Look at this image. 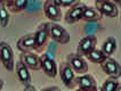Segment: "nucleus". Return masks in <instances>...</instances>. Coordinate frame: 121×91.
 Returning a JSON list of instances; mask_svg holds the SVG:
<instances>
[{
  "label": "nucleus",
  "instance_id": "f257e3e1",
  "mask_svg": "<svg viewBox=\"0 0 121 91\" xmlns=\"http://www.w3.org/2000/svg\"><path fill=\"white\" fill-rule=\"evenodd\" d=\"M47 29H48L49 38H52L55 42H57L60 45H66V43L70 42V34H69V32L63 26H60V24L49 22V23H47Z\"/></svg>",
  "mask_w": 121,
  "mask_h": 91
},
{
  "label": "nucleus",
  "instance_id": "f03ea898",
  "mask_svg": "<svg viewBox=\"0 0 121 91\" xmlns=\"http://www.w3.org/2000/svg\"><path fill=\"white\" fill-rule=\"evenodd\" d=\"M0 62L7 71L13 72L15 68V59H14V51L9 43L5 41L0 42Z\"/></svg>",
  "mask_w": 121,
  "mask_h": 91
},
{
  "label": "nucleus",
  "instance_id": "7ed1b4c3",
  "mask_svg": "<svg viewBox=\"0 0 121 91\" xmlns=\"http://www.w3.org/2000/svg\"><path fill=\"white\" fill-rule=\"evenodd\" d=\"M96 9L102 16H106L114 18L119 15V7L115 5V2L110 0H96L95 2Z\"/></svg>",
  "mask_w": 121,
  "mask_h": 91
},
{
  "label": "nucleus",
  "instance_id": "20e7f679",
  "mask_svg": "<svg viewBox=\"0 0 121 91\" xmlns=\"http://www.w3.org/2000/svg\"><path fill=\"white\" fill-rule=\"evenodd\" d=\"M66 63L74 71V73H78L79 75L86 74L88 72L87 60L78 54H69L66 57Z\"/></svg>",
  "mask_w": 121,
  "mask_h": 91
},
{
  "label": "nucleus",
  "instance_id": "39448f33",
  "mask_svg": "<svg viewBox=\"0 0 121 91\" xmlns=\"http://www.w3.org/2000/svg\"><path fill=\"white\" fill-rule=\"evenodd\" d=\"M58 74L60 75V80L67 89H73L75 87V73L70 67L66 62L62 63L58 68Z\"/></svg>",
  "mask_w": 121,
  "mask_h": 91
},
{
  "label": "nucleus",
  "instance_id": "423d86ee",
  "mask_svg": "<svg viewBox=\"0 0 121 91\" xmlns=\"http://www.w3.org/2000/svg\"><path fill=\"white\" fill-rule=\"evenodd\" d=\"M86 5L83 2H77L74 6H72L71 8H69V10L65 14V17H64V21L66 24H74L77 22L82 20V15H83V12L86 9Z\"/></svg>",
  "mask_w": 121,
  "mask_h": 91
},
{
  "label": "nucleus",
  "instance_id": "0eeeda50",
  "mask_svg": "<svg viewBox=\"0 0 121 91\" xmlns=\"http://www.w3.org/2000/svg\"><path fill=\"white\" fill-rule=\"evenodd\" d=\"M34 38H35V48H34V50L38 52H41L45 49V47L47 45L48 38H49L47 23H42V24L38 26V29L34 32Z\"/></svg>",
  "mask_w": 121,
  "mask_h": 91
},
{
  "label": "nucleus",
  "instance_id": "6e6552de",
  "mask_svg": "<svg viewBox=\"0 0 121 91\" xmlns=\"http://www.w3.org/2000/svg\"><path fill=\"white\" fill-rule=\"evenodd\" d=\"M40 65L43 73L52 79H55L58 74V67L57 64L52 57H49L47 54H43L40 56Z\"/></svg>",
  "mask_w": 121,
  "mask_h": 91
},
{
  "label": "nucleus",
  "instance_id": "1a4fd4ad",
  "mask_svg": "<svg viewBox=\"0 0 121 91\" xmlns=\"http://www.w3.org/2000/svg\"><path fill=\"white\" fill-rule=\"evenodd\" d=\"M101 67L104 73H106L110 78L118 79L121 78V65L113 58H106L101 64Z\"/></svg>",
  "mask_w": 121,
  "mask_h": 91
},
{
  "label": "nucleus",
  "instance_id": "9d476101",
  "mask_svg": "<svg viewBox=\"0 0 121 91\" xmlns=\"http://www.w3.org/2000/svg\"><path fill=\"white\" fill-rule=\"evenodd\" d=\"M96 42L97 40L94 35H87L83 37L82 39L79 41V45L77 47V54L79 56H87L90 51H93L96 48Z\"/></svg>",
  "mask_w": 121,
  "mask_h": 91
},
{
  "label": "nucleus",
  "instance_id": "9b49d317",
  "mask_svg": "<svg viewBox=\"0 0 121 91\" xmlns=\"http://www.w3.org/2000/svg\"><path fill=\"white\" fill-rule=\"evenodd\" d=\"M43 13L46 17L50 20V22L56 23L62 18V12L58 6H56L54 0H47L43 2Z\"/></svg>",
  "mask_w": 121,
  "mask_h": 91
},
{
  "label": "nucleus",
  "instance_id": "f8f14e48",
  "mask_svg": "<svg viewBox=\"0 0 121 91\" xmlns=\"http://www.w3.org/2000/svg\"><path fill=\"white\" fill-rule=\"evenodd\" d=\"M35 48V38H34V33H27L25 35L21 37L17 40V49L22 54L25 52H32Z\"/></svg>",
  "mask_w": 121,
  "mask_h": 91
},
{
  "label": "nucleus",
  "instance_id": "ddd939ff",
  "mask_svg": "<svg viewBox=\"0 0 121 91\" xmlns=\"http://www.w3.org/2000/svg\"><path fill=\"white\" fill-rule=\"evenodd\" d=\"M15 71H16V75H17V78H18V81H20L24 87H27V85L31 84L32 78H31L30 70L24 65V63H23L22 60H18V62L15 64Z\"/></svg>",
  "mask_w": 121,
  "mask_h": 91
},
{
  "label": "nucleus",
  "instance_id": "4468645a",
  "mask_svg": "<svg viewBox=\"0 0 121 91\" xmlns=\"http://www.w3.org/2000/svg\"><path fill=\"white\" fill-rule=\"evenodd\" d=\"M20 60L24 63V65L26 66L30 71H40V57L38 55H35L33 52H25V54H21Z\"/></svg>",
  "mask_w": 121,
  "mask_h": 91
},
{
  "label": "nucleus",
  "instance_id": "2eb2a0df",
  "mask_svg": "<svg viewBox=\"0 0 121 91\" xmlns=\"http://www.w3.org/2000/svg\"><path fill=\"white\" fill-rule=\"evenodd\" d=\"M75 85H78L81 89H86L89 91H94L97 89L96 81L93 75L90 74H82L75 78Z\"/></svg>",
  "mask_w": 121,
  "mask_h": 91
},
{
  "label": "nucleus",
  "instance_id": "dca6fc26",
  "mask_svg": "<svg viewBox=\"0 0 121 91\" xmlns=\"http://www.w3.org/2000/svg\"><path fill=\"white\" fill-rule=\"evenodd\" d=\"M117 46H118L117 40H115L113 37H108V38H106V40L103 42L101 50L103 51V54L106 56V58H110L111 55H113L114 51L117 50Z\"/></svg>",
  "mask_w": 121,
  "mask_h": 91
},
{
  "label": "nucleus",
  "instance_id": "f3484780",
  "mask_svg": "<svg viewBox=\"0 0 121 91\" xmlns=\"http://www.w3.org/2000/svg\"><path fill=\"white\" fill-rule=\"evenodd\" d=\"M5 4H6V7H7V9L9 10V13H14V14L23 12L24 9H26L27 5H29V2H27L26 0H24V1L6 0Z\"/></svg>",
  "mask_w": 121,
  "mask_h": 91
},
{
  "label": "nucleus",
  "instance_id": "a211bd4d",
  "mask_svg": "<svg viewBox=\"0 0 121 91\" xmlns=\"http://www.w3.org/2000/svg\"><path fill=\"white\" fill-rule=\"evenodd\" d=\"M102 18V15L98 13V10L95 7H86L83 15H82V20L88 23H93V22H97Z\"/></svg>",
  "mask_w": 121,
  "mask_h": 91
},
{
  "label": "nucleus",
  "instance_id": "6ab92c4d",
  "mask_svg": "<svg viewBox=\"0 0 121 91\" xmlns=\"http://www.w3.org/2000/svg\"><path fill=\"white\" fill-rule=\"evenodd\" d=\"M10 21V13L7 9L6 4L4 0H0V26L6 27Z\"/></svg>",
  "mask_w": 121,
  "mask_h": 91
},
{
  "label": "nucleus",
  "instance_id": "aec40b11",
  "mask_svg": "<svg viewBox=\"0 0 121 91\" xmlns=\"http://www.w3.org/2000/svg\"><path fill=\"white\" fill-rule=\"evenodd\" d=\"M86 57L88 58L89 62L95 63V64H102L106 59V56L103 54V51H102L101 49H97V48H95L93 51L89 52Z\"/></svg>",
  "mask_w": 121,
  "mask_h": 91
},
{
  "label": "nucleus",
  "instance_id": "412c9836",
  "mask_svg": "<svg viewBox=\"0 0 121 91\" xmlns=\"http://www.w3.org/2000/svg\"><path fill=\"white\" fill-rule=\"evenodd\" d=\"M118 84H119V82H118L117 79L108 78L103 82V84H102L99 90L101 91H115L117 88H118Z\"/></svg>",
  "mask_w": 121,
  "mask_h": 91
},
{
  "label": "nucleus",
  "instance_id": "4be33fe9",
  "mask_svg": "<svg viewBox=\"0 0 121 91\" xmlns=\"http://www.w3.org/2000/svg\"><path fill=\"white\" fill-rule=\"evenodd\" d=\"M55 4H56V6H58L60 8L62 7H69V8H71L72 6H74L78 1H58V0H54Z\"/></svg>",
  "mask_w": 121,
  "mask_h": 91
},
{
  "label": "nucleus",
  "instance_id": "5701e85b",
  "mask_svg": "<svg viewBox=\"0 0 121 91\" xmlns=\"http://www.w3.org/2000/svg\"><path fill=\"white\" fill-rule=\"evenodd\" d=\"M40 91H60V89L58 87H47V88H45Z\"/></svg>",
  "mask_w": 121,
  "mask_h": 91
},
{
  "label": "nucleus",
  "instance_id": "b1692460",
  "mask_svg": "<svg viewBox=\"0 0 121 91\" xmlns=\"http://www.w3.org/2000/svg\"><path fill=\"white\" fill-rule=\"evenodd\" d=\"M23 91H37V89L32 84H30V85H27V87H24V90Z\"/></svg>",
  "mask_w": 121,
  "mask_h": 91
},
{
  "label": "nucleus",
  "instance_id": "393cba45",
  "mask_svg": "<svg viewBox=\"0 0 121 91\" xmlns=\"http://www.w3.org/2000/svg\"><path fill=\"white\" fill-rule=\"evenodd\" d=\"M2 87H4V80L0 79V91H1V89H2Z\"/></svg>",
  "mask_w": 121,
  "mask_h": 91
},
{
  "label": "nucleus",
  "instance_id": "a878e982",
  "mask_svg": "<svg viewBox=\"0 0 121 91\" xmlns=\"http://www.w3.org/2000/svg\"><path fill=\"white\" fill-rule=\"evenodd\" d=\"M115 91H121V82H119V84H118V88H117V90Z\"/></svg>",
  "mask_w": 121,
  "mask_h": 91
},
{
  "label": "nucleus",
  "instance_id": "bb28decb",
  "mask_svg": "<svg viewBox=\"0 0 121 91\" xmlns=\"http://www.w3.org/2000/svg\"><path fill=\"white\" fill-rule=\"evenodd\" d=\"M74 91H89V90H86V89H81V88H78L77 90H74Z\"/></svg>",
  "mask_w": 121,
  "mask_h": 91
},
{
  "label": "nucleus",
  "instance_id": "cd10ccee",
  "mask_svg": "<svg viewBox=\"0 0 121 91\" xmlns=\"http://www.w3.org/2000/svg\"><path fill=\"white\" fill-rule=\"evenodd\" d=\"M94 91H101V90H99V89H96V90H94Z\"/></svg>",
  "mask_w": 121,
  "mask_h": 91
},
{
  "label": "nucleus",
  "instance_id": "c85d7f7f",
  "mask_svg": "<svg viewBox=\"0 0 121 91\" xmlns=\"http://www.w3.org/2000/svg\"><path fill=\"white\" fill-rule=\"evenodd\" d=\"M120 20H121V10H120Z\"/></svg>",
  "mask_w": 121,
  "mask_h": 91
}]
</instances>
